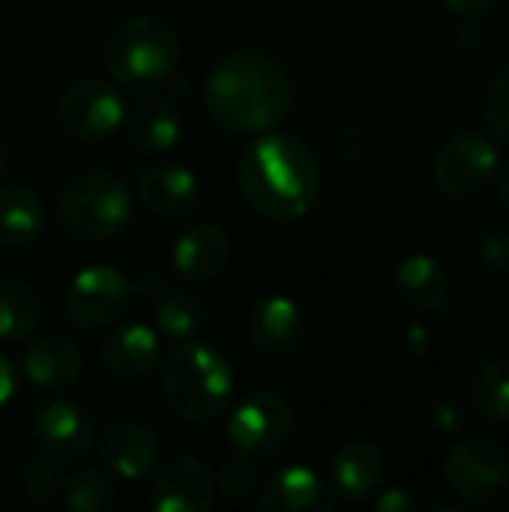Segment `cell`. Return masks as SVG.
Here are the masks:
<instances>
[{"instance_id": "23", "label": "cell", "mask_w": 509, "mask_h": 512, "mask_svg": "<svg viewBox=\"0 0 509 512\" xmlns=\"http://www.w3.org/2000/svg\"><path fill=\"white\" fill-rule=\"evenodd\" d=\"M183 117L168 99H144L126 114V135L144 153H165L177 144Z\"/></svg>"}, {"instance_id": "31", "label": "cell", "mask_w": 509, "mask_h": 512, "mask_svg": "<svg viewBox=\"0 0 509 512\" xmlns=\"http://www.w3.org/2000/svg\"><path fill=\"white\" fill-rule=\"evenodd\" d=\"M327 147L333 153V159L339 162H351V159H360L363 150H366V138L357 126H339L333 129V135L327 138Z\"/></svg>"}, {"instance_id": "8", "label": "cell", "mask_w": 509, "mask_h": 512, "mask_svg": "<svg viewBox=\"0 0 509 512\" xmlns=\"http://www.w3.org/2000/svg\"><path fill=\"white\" fill-rule=\"evenodd\" d=\"M435 183L450 198H477L483 195L498 174V147L489 135L465 132L450 138L432 165Z\"/></svg>"}, {"instance_id": "5", "label": "cell", "mask_w": 509, "mask_h": 512, "mask_svg": "<svg viewBox=\"0 0 509 512\" xmlns=\"http://www.w3.org/2000/svg\"><path fill=\"white\" fill-rule=\"evenodd\" d=\"M132 201L126 186L105 171H87L72 177L57 195L60 225L81 240L114 237L129 219Z\"/></svg>"}, {"instance_id": "34", "label": "cell", "mask_w": 509, "mask_h": 512, "mask_svg": "<svg viewBox=\"0 0 509 512\" xmlns=\"http://www.w3.org/2000/svg\"><path fill=\"white\" fill-rule=\"evenodd\" d=\"M447 9H453L456 15H468V18H477V15H486L498 6V0H441Z\"/></svg>"}, {"instance_id": "14", "label": "cell", "mask_w": 509, "mask_h": 512, "mask_svg": "<svg viewBox=\"0 0 509 512\" xmlns=\"http://www.w3.org/2000/svg\"><path fill=\"white\" fill-rule=\"evenodd\" d=\"M330 480H333L330 486H333L336 498L369 501V498H375L384 489L387 459H384V453L372 441H363V438L348 441L333 456Z\"/></svg>"}, {"instance_id": "20", "label": "cell", "mask_w": 509, "mask_h": 512, "mask_svg": "<svg viewBox=\"0 0 509 512\" xmlns=\"http://www.w3.org/2000/svg\"><path fill=\"white\" fill-rule=\"evenodd\" d=\"M45 225L48 210L36 189L24 183L0 186V246L27 249L45 234Z\"/></svg>"}, {"instance_id": "2", "label": "cell", "mask_w": 509, "mask_h": 512, "mask_svg": "<svg viewBox=\"0 0 509 512\" xmlns=\"http://www.w3.org/2000/svg\"><path fill=\"white\" fill-rule=\"evenodd\" d=\"M204 105L231 132L276 129L294 105L288 69L261 51L225 54L204 81Z\"/></svg>"}, {"instance_id": "18", "label": "cell", "mask_w": 509, "mask_h": 512, "mask_svg": "<svg viewBox=\"0 0 509 512\" xmlns=\"http://www.w3.org/2000/svg\"><path fill=\"white\" fill-rule=\"evenodd\" d=\"M393 291L396 300L417 312V315H435L450 303L453 282L444 264H438L429 255H411L396 267L393 276Z\"/></svg>"}, {"instance_id": "35", "label": "cell", "mask_w": 509, "mask_h": 512, "mask_svg": "<svg viewBox=\"0 0 509 512\" xmlns=\"http://www.w3.org/2000/svg\"><path fill=\"white\" fill-rule=\"evenodd\" d=\"M15 387H18L15 369H12L9 357H6V354H0V408L15 396Z\"/></svg>"}, {"instance_id": "7", "label": "cell", "mask_w": 509, "mask_h": 512, "mask_svg": "<svg viewBox=\"0 0 509 512\" xmlns=\"http://www.w3.org/2000/svg\"><path fill=\"white\" fill-rule=\"evenodd\" d=\"M294 432V408L279 393L261 390L237 405L228 420L225 438L231 450L246 459H270L276 456Z\"/></svg>"}, {"instance_id": "6", "label": "cell", "mask_w": 509, "mask_h": 512, "mask_svg": "<svg viewBox=\"0 0 509 512\" xmlns=\"http://www.w3.org/2000/svg\"><path fill=\"white\" fill-rule=\"evenodd\" d=\"M444 480L465 504H492L509 486L504 450L483 435L456 441L444 456Z\"/></svg>"}, {"instance_id": "36", "label": "cell", "mask_w": 509, "mask_h": 512, "mask_svg": "<svg viewBox=\"0 0 509 512\" xmlns=\"http://www.w3.org/2000/svg\"><path fill=\"white\" fill-rule=\"evenodd\" d=\"M498 204L509 216V162L504 165V171L498 174Z\"/></svg>"}, {"instance_id": "30", "label": "cell", "mask_w": 509, "mask_h": 512, "mask_svg": "<svg viewBox=\"0 0 509 512\" xmlns=\"http://www.w3.org/2000/svg\"><path fill=\"white\" fill-rule=\"evenodd\" d=\"M255 489H258V471L249 462L225 465L216 480V492H222L228 501H246Z\"/></svg>"}, {"instance_id": "4", "label": "cell", "mask_w": 509, "mask_h": 512, "mask_svg": "<svg viewBox=\"0 0 509 512\" xmlns=\"http://www.w3.org/2000/svg\"><path fill=\"white\" fill-rule=\"evenodd\" d=\"M180 45L174 30L153 15H132L105 42V66L129 93H159L174 81Z\"/></svg>"}, {"instance_id": "22", "label": "cell", "mask_w": 509, "mask_h": 512, "mask_svg": "<svg viewBox=\"0 0 509 512\" xmlns=\"http://www.w3.org/2000/svg\"><path fill=\"white\" fill-rule=\"evenodd\" d=\"M24 375L33 387L39 390H66L81 378V351L63 339V336H45L36 339L33 345H27L24 351Z\"/></svg>"}, {"instance_id": "16", "label": "cell", "mask_w": 509, "mask_h": 512, "mask_svg": "<svg viewBox=\"0 0 509 512\" xmlns=\"http://www.w3.org/2000/svg\"><path fill=\"white\" fill-rule=\"evenodd\" d=\"M246 333L261 354L282 357L300 345V339L306 333V318L294 300L264 297L252 306V312L246 318Z\"/></svg>"}, {"instance_id": "12", "label": "cell", "mask_w": 509, "mask_h": 512, "mask_svg": "<svg viewBox=\"0 0 509 512\" xmlns=\"http://www.w3.org/2000/svg\"><path fill=\"white\" fill-rule=\"evenodd\" d=\"M30 432L36 447L51 462H78L93 447L96 438L90 414L81 405L63 399L42 405L30 420Z\"/></svg>"}, {"instance_id": "28", "label": "cell", "mask_w": 509, "mask_h": 512, "mask_svg": "<svg viewBox=\"0 0 509 512\" xmlns=\"http://www.w3.org/2000/svg\"><path fill=\"white\" fill-rule=\"evenodd\" d=\"M204 324H207L204 303L183 294V291L165 294L162 303L156 306V327H159L162 336H168L174 342H189Z\"/></svg>"}, {"instance_id": "32", "label": "cell", "mask_w": 509, "mask_h": 512, "mask_svg": "<svg viewBox=\"0 0 509 512\" xmlns=\"http://www.w3.org/2000/svg\"><path fill=\"white\" fill-rule=\"evenodd\" d=\"M480 258L492 270H509V231H489L480 240Z\"/></svg>"}, {"instance_id": "33", "label": "cell", "mask_w": 509, "mask_h": 512, "mask_svg": "<svg viewBox=\"0 0 509 512\" xmlns=\"http://www.w3.org/2000/svg\"><path fill=\"white\" fill-rule=\"evenodd\" d=\"M417 498H411L405 489H387L378 501H375V510L378 512H411L417 510Z\"/></svg>"}, {"instance_id": "13", "label": "cell", "mask_w": 509, "mask_h": 512, "mask_svg": "<svg viewBox=\"0 0 509 512\" xmlns=\"http://www.w3.org/2000/svg\"><path fill=\"white\" fill-rule=\"evenodd\" d=\"M99 459L123 480H144L162 465V441L141 423H111L99 435Z\"/></svg>"}, {"instance_id": "24", "label": "cell", "mask_w": 509, "mask_h": 512, "mask_svg": "<svg viewBox=\"0 0 509 512\" xmlns=\"http://www.w3.org/2000/svg\"><path fill=\"white\" fill-rule=\"evenodd\" d=\"M42 321L39 294L21 279H0V342L27 339Z\"/></svg>"}, {"instance_id": "37", "label": "cell", "mask_w": 509, "mask_h": 512, "mask_svg": "<svg viewBox=\"0 0 509 512\" xmlns=\"http://www.w3.org/2000/svg\"><path fill=\"white\" fill-rule=\"evenodd\" d=\"M6 168H9V150H6V144L0 141V177L6 174Z\"/></svg>"}, {"instance_id": "27", "label": "cell", "mask_w": 509, "mask_h": 512, "mask_svg": "<svg viewBox=\"0 0 509 512\" xmlns=\"http://www.w3.org/2000/svg\"><path fill=\"white\" fill-rule=\"evenodd\" d=\"M471 405L489 423H509V360L483 363L471 378Z\"/></svg>"}, {"instance_id": "10", "label": "cell", "mask_w": 509, "mask_h": 512, "mask_svg": "<svg viewBox=\"0 0 509 512\" xmlns=\"http://www.w3.org/2000/svg\"><path fill=\"white\" fill-rule=\"evenodd\" d=\"M123 117V96L117 93V87L96 78L72 84L57 102V120L63 132L81 141H99L114 135Z\"/></svg>"}, {"instance_id": "15", "label": "cell", "mask_w": 509, "mask_h": 512, "mask_svg": "<svg viewBox=\"0 0 509 512\" xmlns=\"http://www.w3.org/2000/svg\"><path fill=\"white\" fill-rule=\"evenodd\" d=\"M228 258H231L228 234L210 222L192 225L189 231H183L171 252L174 273L195 285H204V282H213L216 276H222L228 267Z\"/></svg>"}, {"instance_id": "11", "label": "cell", "mask_w": 509, "mask_h": 512, "mask_svg": "<svg viewBox=\"0 0 509 512\" xmlns=\"http://www.w3.org/2000/svg\"><path fill=\"white\" fill-rule=\"evenodd\" d=\"M216 501V474L204 459L180 456L162 465L150 486L153 512H207Z\"/></svg>"}, {"instance_id": "21", "label": "cell", "mask_w": 509, "mask_h": 512, "mask_svg": "<svg viewBox=\"0 0 509 512\" xmlns=\"http://www.w3.org/2000/svg\"><path fill=\"white\" fill-rule=\"evenodd\" d=\"M159 357H162L159 336L144 324L117 327L99 345L102 366L117 378H144L150 369H156Z\"/></svg>"}, {"instance_id": "17", "label": "cell", "mask_w": 509, "mask_h": 512, "mask_svg": "<svg viewBox=\"0 0 509 512\" xmlns=\"http://www.w3.org/2000/svg\"><path fill=\"white\" fill-rule=\"evenodd\" d=\"M336 507V492L309 468H285L276 471L261 495V512H330Z\"/></svg>"}, {"instance_id": "38", "label": "cell", "mask_w": 509, "mask_h": 512, "mask_svg": "<svg viewBox=\"0 0 509 512\" xmlns=\"http://www.w3.org/2000/svg\"><path fill=\"white\" fill-rule=\"evenodd\" d=\"M159 3H174V0H159Z\"/></svg>"}, {"instance_id": "3", "label": "cell", "mask_w": 509, "mask_h": 512, "mask_svg": "<svg viewBox=\"0 0 509 512\" xmlns=\"http://www.w3.org/2000/svg\"><path fill=\"white\" fill-rule=\"evenodd\" d=\"M159 387L168 408L189 423L216 420L234 393V369L231 363L198 342H180L162 360Z\"/></svg>"}, {"instance_id": "9", "label": "cell", "mask_w": 509, "mask_h": 512, "mask_svg": "<svg viewBox=\"0 0 509 512\" xmlns=\"http://www.w3.org/2000/svg\"><path fill=\"white\" fill-rule=\"evenodd\" d=\"M132 300L129 279L111 264H93L81 270L66 291V315L81 330H99L114 324Z\"/></svg>"}, {"instance_id": "26", "label": "cell", "mask_w": 509, "mask_h": 512, "mask_svg": "<svg viewBox=\"0 0 509 512\" xmlns=\"http://www.w3.org/2000/svg\"><path fill=\"white\" fill-rule=\"evenodd\" d=\"M63 492V474L45 459H27L12 468V495L30 510H48Z\"/></svg>"}, {"instance_id": "29", "label": "cell", "mask_w": 509, "mask_h": 512, "mask_svg": "<svg viewBox=\"0 0 509 512\" xmlns=\"http://www.w3.org/2000/svg\"><path fill=\"white\" fill-rule=\"evenodd\" d=\"M486 129L495 141L509 147V63L495 75L486 96Z\"/></svg>"}, {"instance_id": "1", "label": "cell", "mask_w": 509, "mask_h": 512, "mask_svg": "<svg viewBox=\"0 0 509 512\" xmlns=\"http://www.w3.org/2000/svg\"><path fill=\"white\" fill-rule=\"evenodd\" d=\"M237 186L258 216L294 222L321 198V162L303 138L270 132L240 156Z\"/></svg>"}, {"instance_id": "25", "label": "cell", "mask_w": 509, "mask_h": 512, "mask_svg": "<svg viewBox=\"0 0 509 512\" xmlns=\"http://www.w3.org/2000/svg\"><path fill=\"white\" fill-rule=\"evenodd\" d=\"M63 507L69 512H111L120 504L117 483L108 471L81 468L63 483Z\"/></svg>"}, {"instance_id": "19", "label": "cell", "mask_w": 509, "mask_h": 512, "mask_svg": "<svg viewBox=\"0 0 509 512\" xmlns=\"http://www.w3.org/2000/svg\"><path fill=\"white\" fill-rule=\"evenodd\" d=\"M138 201L165 219H183L201 204V183L183 165H156L138 180Z\"/></svg>"}]
</instances>
